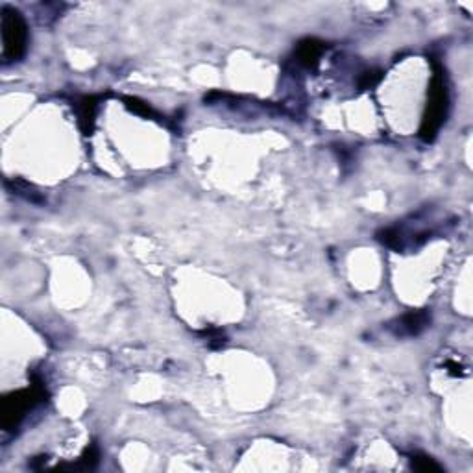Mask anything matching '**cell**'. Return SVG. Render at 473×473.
<instances>
[{"label":"cell","instance_id":"ba28073f","mask_svg":"<svg viewBox=\"0 0 473 473\" xmlns=\"http://www.w3.org/2000/svg\"><path fill=\"white\" fill-rule=\"evenodd\" d=\"M413 468L418 472H440L442 468L438 466L437 462L429 459V457H414Z\"/></svg>","mask_w":473,"mask_h":473},{"label":"cell","instance_id":"9c48e42d","mask_svg":"<svg viewBox=\"0 0 473 473\" xmlns=\"http://www.w3.org/2000/svg\"><path fill=\"white\" fill-rule=\"evenodd\" d=\"M379 80H381V74L377 73V71H370V73L363 74V78H361L359 85H361V89H370V87H374Z\"/></svg>","mask_w":473,"mask_h":473},{"label":"cell","instance_id":"52a82bcc","mask_svg":"<svg viewBox=\"0 0 473 473\" xmlns=\"http://www.w3.org/2000/svg\"><path fill=\"white\" fill-rule=\"evenodd\" d=\"M124 102H126L128 108L134 111V113H137V115H143V117H146V119H159L158 113H156V111H154L148 104L141 102L139 98L126 97L124 98Z\"/></svg>","mask_w":473,"mask_h":473},{"label":"cell","instance_id":"5b68a950","mask_svg":"<svg viewBox=\"0 0 473 473\" xmlns=\"http://www.w3.org/2000/svg\"><path fill=\"white\" fill-rule=\"evenodd\" d=\"M322 52H324V43L316 41V39H305L298 47V61L305 67H316L320 61Z\"/></svg>","mask_w":473,"mask_h":473},{"label":"cell","instance_id":"8992f818","mask_svg":"<svg viewBox=\"0 0 473 473\" xmlns=\"http://www.w3.org/2000/svg\"><path fill=\"white\" fill-rule=\"evenodd\" d=\"M97 98L87 97L78 104V117H80V126L84 130L85 135H89L95 126V117H97Z\"/></svg>","mask_w":473,"mask_h":473},{"label":"cell","instance_id":"3957f363","mask_svg":"<svg viewBox=\"0 0 473 473\" xmlns=\"http://www.w3.org/2000/svg\"><path fill=\"white\" fill-rule=\"evenodd\" d=\"M43 396H45V390L39 383L28 390H19V392L4 396V400H2V427L6 431L15 429L21 424V420L25 418V414L43 400Z\"/></svg>","mask_w":473,"mask_h":473},{"label":"cell","instance_id":"7a4b0ae2","mask_svg":"<svg viewBox=\"0 0 473 473\" xmlns=\"http://www.w3.org/2000/svg\"><path fill=\"white\" fill-rule=\"evenodd\" d=\"M2 45L6 61L21 60L26 52L28 28L23 15L13 8H2Z\"/></svg>","mask_w":473,"mask_h":473},{"label":"cell","instance_id":"6da1fadb","mask_svg":"<svg viewBox=\"0 0 473 473\" xmlns=\"http://www.w3.org/2000/svg\"><path fill=\"white\" fill-rule=\"evenodd\" d=\"M446 113H448V89H446L444 74L437 71L429 89V102H427L424 122L420 128V135L425 141H431L437 135L438 128L446 121Z\"/></svg>","mask_w":473,"mask_h":473},{"label":"cell","instance_id":"277c9868","mask_svg":"<svg viewBox=\"0 0 473 473\" xmlns=\"http://www.w3.org/2000/svg\"><path fill=\"white\" fill-rule=\"evenodd\" d=\"M427 324H429V316L425 311H413V313H407L405 316H401L400 322H398V333L413 337V335L424 331Z\"/></svg>","mask_w":473,"mask_h":473}]
</instances>
